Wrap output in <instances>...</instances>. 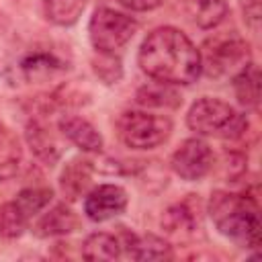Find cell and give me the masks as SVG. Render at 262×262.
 <instances>
[{
  "label": "cell",
  "mask_w": 262,
  "mask_h": 262,
  "mask_svg": "<svg viewBox=\"0 0 262 262\" xmlns=\"http://www.w3.org/2000/svg\"><path fill=\"white\" fill-rule=\"evenodd\" d=\"M139 68L158 82L192 84L201 72V51L194 43L174 27L154 29L141 43L137 55Z\"/></svg>",
  "instance_id": "1"
},
{
  "label": "cell",
  "mask_w": 262,
  "mask_h": 262,
  "mask_svg": "<svg viewBox=\"0 0 262 262\" xmlns=\"http://www.w3.org/2000/svg\"><path fill=\"white\" fill-rule=\"evenodd\" d=\"M209 215L217 231L242 248H256L260 239L258 203L248 194L217 190L209 201Z\"/></svg>",
  "instance_id": "2"
},
{
  "label": "cell",
  "mask_w": 262,
  "mask_h": 262,
  "mask_svg": "<svg viewBox=\"0 0 262 262\" xmlns=\"http://www.w3.org/2000/svg\"><path fill=\"white\" fill-rule=\"evenodd\" d=\"M186 125L196 135L237 137L248 127V121L239 113H235V108L229 102L205 96L188 108Z\"/></svg>",
  "instance_id": "3"
},
{
  "label": "cell",
  "mask_w": 262,
  "mask_h": 262,
  "mask_svg": "<svg viewBox=\"0 0 262 262\" xmlns=\"http://www.w3.org/2000/svg\"><path fill=\"white\" fill-rule=\"evenodd\" d=\"M119 137L131 149H154L172 135V121L147 111H125L119 121Z\"/></svg>",
  "instance_id": "4"
},
{
  "label": "cell",
  "mask_w": 262,
  "mask_h": 262,
  "mask_svg": "<svg viewBox=\"0 0 262 262\" xmlns=\"http://www.w3.org/2000/svg\"><path fill=\"white\" fill-rule=\"evenodd\" d=\"M250 61L248 43L235 33L215 35L205 41L201 51V63L209 76H225L231 72H239Z\"/></svg>",
  "instance_id": "5"
},
{
  "label": "cell",
  "mask_w": 262,
  "mask_h": 262,
  "mask_svg": "<svg viewBox=\"0 0 262 262\" xmlns=\"http://www.w3.org/2000/svg\"><path fill=\"white\" fill-rule=\"evenodd\" d=\"M137 29V20L127 16L125 12H117L113 8H98L90 18L88 35L96 51L115 53L133 39Z\"/></svg>",
  "instance_id": "6"
},
{
  "label": "cell",
  "mask_w": 262,
  "mask_h": 262,
  "mask_svg": "<svg viewBox=\"0 0 262 262\" xmlns=\"http://www.w3.org/2000/svg\"><path fill=\"white\" fill-rule=\"evenodd\" d=\"M213 162H215V156H213L211 147L203 139L190 137V139L182 141V145L172 154L170 166L182 180L194 182L211 172Z\"/></svg>",
  "instance_id": "7"
},
{
  "label": "cell",
  "mask_w": 262,
  "mask_h": 262,
  "mask_svg": "<svg viewBox=\"0 0 262 262\" xmlns=\"http://www.w3.org/2000/svg\"><path fill=\"white\" fill-rule=\"evenodd\" d=\"M127 207V192L119 184H100L84 199V213L92 221H106L121 215Z\"/></svg>",
  "instance_id": "8"
},
{
  "label": "cell",
  "mask_w": 262,
  "mask_h": 262,
  "mask_svg": "<svg viewBox=\"0 0 262 262\" xmlns=\"http://www.w3.org/2000/svg\"><path fill=\"white\" fill-rule=\"evenodd\" d=\"M80 227L78 215L68 207V205H55L47 213L41 215V219L35 223L33 231L37 237H55V235H66L72 233Z\"/></svg>",
  "instance_id": "9"
},
{
  "label": "cell",
  "mask_w": 262,
  "mask_h": 262,
  "mask_svg": "<svg viewBox=\"0 0 262 262\" xmlns=\"http://www.w3.org/2000/svg\"><path fill=\"white\" fill-rule=\"evenodd\" d=\"M59 131L82 151H100L102 149V135L96 131V127L92 123H88L82 117H76V115L61 117Z\"/></svg>",
  "instance_id": "10"
},
{
  "label": "cell",
  "mask_w": 262,
  "mask_h": 262,
  "mask_svg": "<svg viewBox=\"0 0 262 262\" xmlns=\"http://www.w3.org/2000/svg\"><path fill=\"white\" fill-rule=\"evenodd\" d=\"M127 250V256L133 260H170L172 246L158 235H135L125 231V239L121 242Z\"/></svg>",
  "instance_id": "11"
},
{
  "label": "cell",
  "mask_w": 262,
  "mask_h": 262,
  "mask_svg": "<svg viewBox=\"0 0 262 262\" xmlns=\"http://www.w3.org/2000/svg\"><path fill=\"white\" fill-rule=\"evenodd\" d=\"M90 178H92V164L88 160L76 158L66 164V168L59 176V186L70 201H76L78 196H82L86 192Z\"/></svg>",
  "instance_id": "12"
},
{
  "label": "cell",
  "mask_w": 262,
  "mask_h": 262,
  "mask_svg": "<svg viewBox=\"0 0 262 262\" xmlns=\"http://www.w3.org/2000/svg\"><path fill=\"white\" fill-rule=\"evenodd\" d=\"M121 254H123L121 239L106 231L90 233L82 244V256L86 260H117Z\"/></svg>",
  "instance_id": "13"
},
{
  "label": "cell",
  "mask_w": 262,
  "mask_h": 262,
  "mask_svg": "<svg viewBox=\"0 0 262 262\" xmlns=\"http://www.w3.org/2000/svg\"><path fill=\"white\" fill-rule=\"evenodd\" d=\"M27 143H29V147L33 149V154H35L41 162H45L47 166H51L53 162L59 160V154H61L59 143H57V139L49 133L47 127H43V125H39V123H31V125L27 127Z\"/></svg>",
  "instance_id": "14"
},
{
  "label": "cell",
  "mask_w": 262,
  "mask_h": 262,
  "mask_svg": "<svg viewBox=\"0 0 262 262\" xmlns=\"http://www.w3.org/2000/svg\"><path fill=\"white\" fill-rule=\"evenodd\" d=\"M199 225V217L194 215V209L188 203H178L172 205L164 217H162V227L170 233V235H178V237H188L194 233Z\"/></svg>",
  "instance_id": "15"
},
{
  "label": "cell",
  "mask_w": 262,
  "mask_h": 262,
  "mask_svg": "<svg viewBox=\"0 0 262 262\" xmlns=\"http://www.w3.org/2000/svg\"><path fill=\"white\" fill-rule=\"evenodd\" d=\"M233 90L239 100V104L256 108L260 100V72L256 63H246L235 76H233Z\"/></svg>",
  "instance_id": "16"
},
{
  "label": "cell",
  "mask_w": 262,
  "mask_h": 262,
  "mask_svg": "<svg viewBox=\"0 0 262 262\" xmlns=\"http://www.w3.org/2000/svg\"><path fill=\"white\" fill-rule=\"evenodd\" d=\"M20 68L29 80H45L57 72H63L66 63L51 51H33L23 59Z\"/></svg>",
  "instance_id": "17"
},
{
  "label": "cell",
  "mask_w": 262,
  "mask_h": 262,
  "mask_svg": "<svg viewBox=\"0 0 262 262\" xmlns=\"http://www.w3.org/2000/svg\"><path fill=\"white\" fill-rule=\"evenodd\" d=\"M137 102L141 106H156V108H174L182 102L180 94L172 88V84H166V82H158L154 80L151 84H145L137 90Z\"/></svg>",
  "instance_id": "18"
},
{
  "label": "cell",
  "mask_w": 262,
  "mask_h": 262,
  "mask_svg": "<svg viewBox=\"0 0 262 262\" xmlns=\"http://www.w3.org/2000/svg\"><path fill=\"white\" fill-rule=\"evenodd\" d=\"M45 16L57 27H72L86 8V0H45Z\"/></svg>",
  "instance_id": "19"
},
{
  "label": "cell",
  "mask_w": 262,
  "mask_h": 262,
  "mask_svg": "<svg viewBox=\"0 0 262 262\" xmlns=\"http://www.w3.org/2000/svg\"><path fill=\"white\" fill-rule=\"evenodd\" d=\"M229 10L227 0H192L190 2V12L194 23L201 29H213L217 27Z\"/></svg>",
  "instance_id": "20"
},
{
  "label": "cell",
  "mask_w": 262,
  "mask_h": 262,
  "mask_svg": "<svg viewBox=\"0 0 262 262\" xmlns=\"http://www.w3.org/2000/svg\"><path fill=\"white\" fill-rule=\"evenodd\" d=\"M29 225V217L18 209L14 201L0 205V237L14 239L25 233Z\"/></svg>",
  "instance_id": "21"
},
{
  "label": "cell",
  "mask_w": 262,
  "mask_h": 262,
  "mask_svg": "<svg viewBox=\"0 0 262 262\" xmlns=\"http://www.w3.org/2000/svg\"><path fill=\"white\" fill-rule=\"evenodd\" d=\"M53 199V192L51 188L47 186H31V188H25L16 194L14 203L18 205V209L31 219L33 215H37L39 211H43Z\"/></svg>",
  "instance_id": "22"
},
{
  "label": "cell",
  "mask_w": 262,
  "mask_h": 262,
  "mask_svg": "<svg viewBox=\"0 0 262 262\" xmlns=\"http://www.w3.org/2000/svg\"><path fill=\"white\" fill-rule=\"evenodd\" d=\"M92 70L94 74L98 76V80L106 86L111 84H117L121 78H123V63H121V57L115 55V53H108V51H98L94 57H92Z\"/></svg>",
  "instance_id": "23"
},
{
  "label": "cell",
  "mask_w": 262,
  "mask_h": 262,
  "mask_svg": "<svg viewBox=\"0 0 262 262\" xmlns=\"http://www.w3.org/2000/svg\"><path fill=\"white\" fill-rule=\"evenodd\" d=\"M242 6V14H244V23L252 33H258L260 29V20H262V8H260V0H239Z\"/></svg>",
  "instance_id": "24"
},
{
  "label": "cell",
  "mask_w": 262,
  "mask_h": 262,
  "mask_svg": "<svg viewBox=\"0 0 262 262\" xmlns=\"http://www.w3.org/2000/svg\"><path fill=\"white\" fill-rule=\"evenodd\" d=\"M121 6L129 8V10H137V12H145V10H154L162 4V0H117Z\"/></svg>",
  "instance_id": "25"
}]
</instances>
